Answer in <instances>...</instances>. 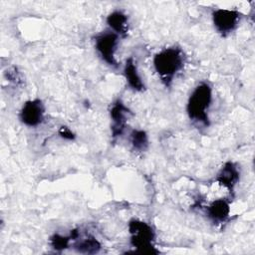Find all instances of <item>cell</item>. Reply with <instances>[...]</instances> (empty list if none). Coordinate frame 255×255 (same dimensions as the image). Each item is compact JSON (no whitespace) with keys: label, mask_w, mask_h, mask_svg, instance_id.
<instances>
[{"label":"cell","mask_w":255,"mask_h":255,"mask_svg":"<svg viewBox=\"0 0 255 255\" xmlns=\"http://www.w3.org/2000/svg\"><path fill=\"white\" fill-rule=\"evenodd\" d=\"M130 114V111L124 105V103L121 100L116 101L110 111L111 119H112V135L113 137L120 136L127 125L128 116Z\"/></svg>","instance_id":"cell-7"},{"label":"cell","mask_w":255,"mask_h":255,"mask_svg":"<svg viewBox=\"0 0 255 255\" xmlns=\"http://www.w3.org/2000/svg\"><path fill=\"white\" fill-rule=\"evenodd\" d=\"M71 241V236H62L55 234L51 237V245L56 250H62L69 246Z\"/></svg>","instance_id":"cell-14"},{"label":"cell","mask_w":255,"mask_h":255,"mask_svg":"<svg viewBox=\"0 0 255 255\" xmlns=\"http://www.w3.org/2000/svg\"><path fill=\"white\" fill-rule=\"evenodd\" d=\"M128 231L130 233V243L140 253H157L154 249L153 240L154 232L152 228L145 222L132 219L128 223Z\"/></svg>","instance_id":"cell-3"},{"label":"cell","mask_w":255,"mask_h":255,"mask_svg":"<svg viewBox=\"0 0 255 255\" xmlns=\"http://www.w3.org/2000/svg\"><path fill=\"white\" fill-rule=\"evenodd\" d=\"M59 133L62 137L66 138V139H74L75 138V134L67 127H61L59 129Z\"/></svg>","instance_id":"cell-15"},{"label":"cell","mask_w":255,"mask_h":255,"mask_svg":"<svg viewBox=\"0 0 255 255\" xmlns=\"http://www.w3.org/2000/svg\"><path fill=\"white\" fill-rule=\"evenodd\" d=\"M45 108L42 101L36 99L27 101L21 109L20 120L28 127H36L44 120Z\"/></svg>","instance_id":"cell-6"},{"label":"cell","mask_w":255,"mask_h":255,"mask_svg":"<svg viewBox=\"0 0 255 255\" xmlns=\"http://www.w3.org/2000/svg\"><path fill=\"white\" fill-rule=\"evenodd\" d=\"M124 75L126 77L128 85L129 86L130 89H132L133 91H136V92L142 91L144 89V85L141 81L140 76L138 75L134 60L131 57L127 59V61H126L125 68H124Z\"/></svg>","instance_id":"cell-10"},{"label":"cell","mask_w":255,"mask_h":255,"mask_svg":"<svg viewBox=\"0 0 255 255\" xmlns=\"http://www.w3.org/2000/svg\"><path fill=\"white\" fill-rule=\"evenodd\" d=\"M74 248L80 253L95 254L101 249V244L94 236L88 235L83 239L76 240L74 243Z\"/></svg>","instance_id":"cell-12"},{"label":"cell","mask_w":255,"mask_h":255,"mask_svg":"<svg viewBox=\"0 0 255 255\" xmlns=\"http://www.w3.org/2000/svg\"><path fill=\"white\" fill-rule=\"evenodd\" d=\"M130 141L134 149L138 151H143L148 145L147 134L144 130L133 129L130 133Z\"/></svg>","instance_id":"cell-13"},{"label":"cell","mask_w":255,"mask_h":255,"mask_svg":"<svg viewBox=\"0 0 255 255\" xmlns=\"http://www.w3.org/2000/svg\"><path fill=\"white\" fill-rule=\"evenodd\" d=\"M212 93L211 88L207 83H200L190 95L187 102V114L190 120L203 124L209 125L208 109L211 104Z\"/></svg>","instance_id":"cell-2"},{"label":"cell","mask_w":255,"mask_h":255,"mask_svg":"<svg viewBox=\"0 0 255 255\" xmlns=\"http://www.w3.org/2000/svg\"><path fill=\"white\" fill-rule=\"evenodd\" d=\"M239 175L240 173L236 164L228 161L222 166V168L218 172L216 180L221 185L227 187L229 190H232L239 180Z\"/></svg>","instance_id":"cell-8"},{"label":"cell","mask_w":255,"mask_h":255,"mask_svg":"<svg viewBox=\"0 0 255 255\" xmlns=\"http://www.w3.org/2000/svg\"><path fill=\"white\" fill-rule=\"evenodd\" d=\"M153 66L163 84L169 86L173 77L184 66V54L178 47L164 48L154 56Z\"/></svg>","instance_id":"cell-1"},{"label":"cell","mask_w":255,"mask_h":255,"mask_svg":"<svg viewBox=\"0 0 255 255\" xmlns=\"http://www.w3.org/2000/svg\"><path fill=\"white\" fill-rule=\"evenodd\" d=\"M241 15L236 10L216 9L212 13V20L215 29L223 36L231 33L239 24Z\"/></svg>","instance_id":"cell-5"},{"label":"cell","mask_w":255,"mask_h":255,"mask_svg":"<svg viewBox=\"0 0 255 255\" xmlns=\"http://www.w3.org/2000/svg\"><path fill=\"white\" fill-rule=\"evenodd\" d=\"M118 42V35L112 32H103L95 37V47L97 52L107 64L114 67L118 66L115 58Z\"/></svg>","instance_id":"cell-4"},{"label":"cell","mask_w":255,"mask_h":255,"mask_svg":"<svg viewBox=\"0 0 255 255\" xmlns=\"http://www.w3.org/2000/svg\"><path fill=\"white\" fill-rule=\"evenodd\" d=\"M108 25L116 32L117 35L126 36L128 30V21L127 15L122 11H114L107 18Z\"/></svg>","instance_id":"cell-11"},{"label":"cell","mask_w":255,"mask_h":255,"mask_svg":"<svg viewBox=\"0 0 255 255\" xmlns=\"http://www.w3.org/2000/svg\"><path fill=\"white\" fill-rule=\"evenodd\" d=\"M208 217L215 223H223L227 220L230 213L229 201L220 198L214 200L206 209Z\"/></svg>","instance_id":"cell-9"}]
</instances>
